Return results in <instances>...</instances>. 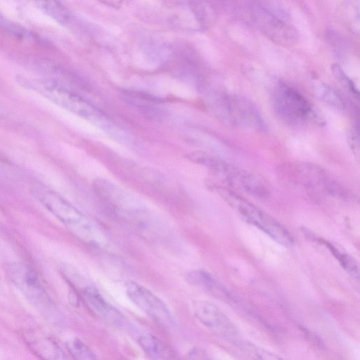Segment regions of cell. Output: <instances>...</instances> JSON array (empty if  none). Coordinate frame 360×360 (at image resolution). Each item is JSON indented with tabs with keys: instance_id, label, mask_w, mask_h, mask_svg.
Masks as SVG:
<instances>
[{
	"instance_id": "ac0fdd59",
	"label": "cell",
	"mask_w": 360,
	"mask_h": 360,
	"mask_svg": "<svg viewBox=\"0 0 360 360\" xmlns=\"http://www.w3.org/2000/svg\"><path fill=\"white\" fill-rule=\"evenodd\" d=\"M313 88L314 94L319 100L336 109H344V101L330 86L323 82H318L314 85Z\"/></svg>"
},
{
	"instance_id": "4fadbf2b",
	"label": "cell",
	"mask_w": 360,
	"mask_h": 360,
	"mask_svg": "<svg viewBox=\"0 0 360 360\" xmlns=\"http://www.w3.org/2000/svg\"><path fill=\"white\" fill-rule=\"evenodd\" d=\"M121 94L122 100L148 119L160 121L165 117L166 111L159 98L147 93L131 90H124Z\"/></svg>"
},
{
	"instance_id": "7402d4cb",
	"label": "cell",
	"mask_w": 360,
	"mask_h": 360,
	"mask_svg": "<svg viewBox=\"0 0 360 360\" xmlns=\"http://www.w3.org/2000/svg\"><path fill=\"white\" fill-rule=\"evenodd\" d=\"M331 70L335 79L344 89L354 96H359V90L354 83L345 73L338 64H333L331 66Z\"/></svg>"
},
{
	"instance_id": "5b68a950",
	"label": "cell",
	"mask_w": 360,
	"mask_h": 360,
	"mask_svg": "<svg viewBox=\"0 0 360 360\" xmlns=\"http://www.w3.org/2000/svg\"><path fill=\"white\" fill-rule=\"evenodd\" d=\"M273 105L280 118L290 126L311 121L321 123L318 111L297 90L285 83H279L273 92Z\"/></svg>"
},
{
	"instance_id": "5bb4252c",
	"label": "cell",
	"mask_w": 360,
	"mask_h": 360,
	"mask_svg": "<svg viewBox=\"0 0 360 360\" xmlns=\"http://www.w3.org/2000/svg\"><path fill=\"white\" fill-rule=\"evenodd\" d=\"M26 344L39 357L44 359H63L68 358L66 353L57 342L46 333L30 330L25 332Z\"/></svg>"
},
{
	"instance_id": "603a6c76",
	"label": "cell",
	"mask_w": 360,
	"mask_h": 360,
	"mask_svg": "<svg viewBox=\"0 0 360 360\" xmlns=\"http://www.w3.org/2000/svg\"><path fill=\"white\" fill-rule=\"evenodd\" d=\"M103 4L114 8H119L123 3V0H98Z\"/></svg>"
},
{
	"instance_id": "e0dca14e",
	"label": "cell",
	"mask_w": 360,
	"mask_h": 360,
	"mask_svg": "<svg viewBox=\"0 0 360 360\" xmlns=\"http://www.w3.org/2000/svg\"><path fill=\"white\" fill-rule=\"evenodd\" d=\"M138 342L144 353L150 359H166L171 358L169 349L153 335H142L139 338Z\"/></svg>"
},
{
	"instance_id": "30bf717a",
	"label": "cell",
	"mask_w": 360,
	"mask_h": 360,
	"mask_svg": "<svg viewBox=\"0 0 360 360\" xmlns=\"http://www.w3.org/2000/svg\"><path fill=\"white\" fill-rule=\"evenodd\" d=\"M252 15L258 29L274 43L281 46H291L297 41L298 33L295 27L263 6H254Z\"/></svg>"
},
{
	"instance_id": "3957f363",
	"label": "cell",
	"mask_w": 360,
	"mask_h": 360,
	"mask_svg": "<svg viewBox=\"0 0 360 360\" xmlns=\"http://www.w3.org/2000/svg\"><path fill=\"white\" fill-rule=\"evenodd\" d=\"M195 162L208 168L236 189L261 198L269 194V188L262 179L210 154L200 151Z\"/></svg>"
},
{
	"instance_id": "ba28073f",
	"label": "cell",
	"mask_w": 360,
	"mask_h": 360,
	"mask_svg": "<svg viewBox=\"0 0 360 360\" xmlns=\"http://www.w3.org/2000/svg\"><path fill=\"white\" fill-rule=\"evenodd\" d=\"M97 195L118 214L129 218H141L147 213L144 203L134 194L103 178L93 183Z\"/></svg>"
},
{
	"instance_id": "8fae6325",
	"label": "cell",
	"mask_w": 360,
	"mask_h": 360,
	"mask_svg": "<svg viewBox=\"0 0 360 360\" xmlns=\"http://www.w3.org/2000/svg\"><path fill=\"white\" fill-rule=\"evenodd\" d=\"M192 310L195 318L215 335L236 340L238 335L236 326L214 304L204 300L195 301Z\"/></svg>"
},
{
	"instance_id": "7a4b0ae2",
	"label": "cell",
	"mask_w": 360,
	"mask_h": 360,
	"mask_svg": "<svg viewBox=\"0 0 360 360\" xmlns=\"http://www.w3.org/2000/svg\"><path fill=\"white\" fill-rule=\"evenodd\" d=\"M32 194L79 240L92 246L106 245V235L99 224L58 193L44 186H38L32 189Z\"/></svg>"
},
{
	"instance_id": "9a60e30c",
	"label": "cell",
	"mask_w": 360,
	"mask_h": 360,
	"mask_svg": "<svg viewBox=\"0 0 360 360\" xmlns=\"http://www.w3.org/2000/svg\"><path fill=\"white\" fill-rule=\"evenodd\" d=\"M186 281L191 285L210 295L223 300L232 299L231 295L219 281L203 270H194L186 276Z\"/></svg>"
},
{
	"instance_id": "52a82bcc",
	"label": "cell",
	"mask_w": 360,
	"mask_h": 360,
	"mask_svg": "<svg viewBox=\"0 0 360 360\" xmlns=\"http://www.w3.org/2000/svg\"><path fill=\"white\" fill-rule=\"evenodd\" d=\"M222 120L231 125H243L266 131L267 125L258 108L250 100L238 95L223 94L217 101Z\"/></svg>"
},
{
	"instance_id": "7c38bea8",
	"label": "cell",
	"mask_w": 360,
	"mask_h": 360,
	"mask_svg": "<svg viewBox=\"0 0 360 360\" xmlns=\"http://www.w3.org/2000/svg\"><path fill=\"white\" fill-rule=\"evenodd\" d=\"M72 280L73 281L71 282L93 312L110 323L117 326L122 324V314L104 299L96 287L84 282L81 278L75 277Z\"/></svg>"
},
{
	"instance_id": "277c9868",
	"label": "cell",
	"mask_w": 360,
	"mask_h": 360,
	"mask_svg": "<svg viewBox=\"0 0 360 360\" xmlns=\"http://www.w3.org/2000/svg\"><path fill=\"white\" fill-rule=\"evenodd\" d=\"M217 190L221 198L248 222L266 233L279 244L285 247L293 245L292 236L270 215L229 189L218 187Z\"/></svg>"
},
{
	"instance_id": "9c48e42d",
	"label": "cell",
	"mask_w": 360,
	"mask_h": 360,
	"mask_svg": "<svg viewBox=\"0 0 360 360\" xmlns=\"http://www.w3.org/2000/svg\"><path fill=\"white\" fill-rule=\"evenodd\" d=\"M126 294L129 298L143 312L162 327L175 330L177 323L169 309L150 290L135 283L126 284Z\"/></svg>"
},
{
	"instance_id": "ffe728a7",
	"label": "cell",
	"mask_w": 360,
	"mask_h": 360,
	"mask_svg": "<svg viewBox=\"0 0 360 360\" xmlns=\"http://www.w3.org/2000/svg\"><path fill=\"white\" fill-rule=\"evenodd\" d=\"M67 347L70 354L76 359H94L96 358L89 346L77 338L69 340Z\"/></svg>"
},
{
	"instance_id": "2e32d148",
	"label": "cell",
	"mask_w": 360,
	"mask_h": 360,
	"mask_svg": "<svg viewBox=\"0 0 360 360\" xmlns=\"http://www.w3.org/2000/svg\"><path fill=\"white\" fill-rule=\"evenodd\" d=\"M37 8L54 20L67 26L70 24L72 15L67 8L58 0H30Z\"/></svg>"
},
{
	"instance_id": "44dd1931",
	"label": "cell",
	"mask_w": 360,
	"mask_h": 360,
	"mask_svg": "<svg viewBox=\"0 0 360 360\" xmlns=\"http://www.w3.org/2000/svg\"><path fill=\"white\" fill-rule=\"evenodd\" d=\"M236 346L245 354L261 359H280L281 357L263 348L245 341H237Z\"/></svg>"
},
{
	"instance_id": "8992f818",
	"label": "cell",
	"mask_w": 360,
	"mask_h": 360,
	"mask_svg": "<svg viewBox=\"0 0 360 360\" xmlns=\"http://www.w3.org/2000/svg\"><path fill=\"white\" fill-rule=\"evenodd\" d=\"M8 274L12 283L43 316L56 320L57 309L34 269L22 263H13L9 265Z\"/></svg>"
},
{
	"instance_id": "6da1fadb",
	"label": "cell",
	"mask_w": 360,
	"mask_h": 360,
	"mask_svg": "<svg viewBox=\"0 0 360 360\" xmlns=\"http://www.w3.org/2000/svg\"><path fill=\"white\" fill-rule=\"evenodd\" d=\"M18 83L41 95L58 106L86 120L113 140L126 146L134 143L133 136L110 117L72 91L58 78H30L20 76Z\"/></svg>"
},
{
	"instance_id": "d6986e66",
	"label": "cell",
	"mask_w": 360,
	"mask_h": 360,
	"mask_svg": "<svg viewBox=\"0 0 360 360\" xmlns=\"http://www.w3.org/2000/svg\"><path fill=\"white\" fill-rule=\"evenodd\" d=\"M319 240L330 251L332 255L338 260L342 268L354 279L359 280V269L355 260L346 253L342 252L331 243L321 238Z\"/></svg>"
}]
</instances>
